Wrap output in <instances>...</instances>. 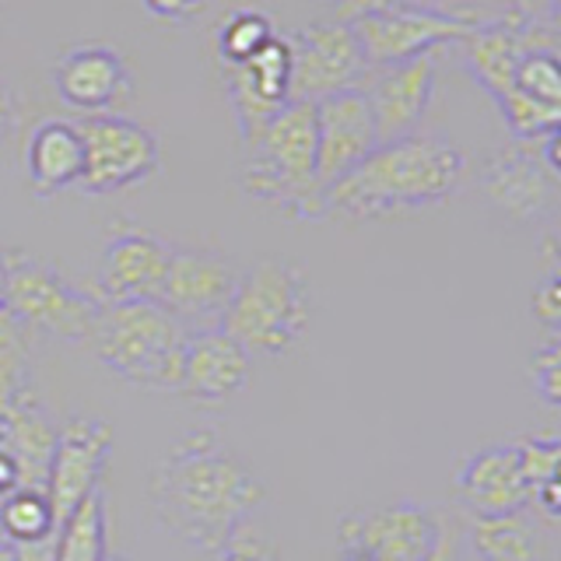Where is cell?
<instances>
[{
	"instance_id": "obj_1",
	"label": "cell",
	"mask_w": 561,
	"mask_h": 561,
	"mask_svg": "<svg viewBox=\"0 0 561 561\" xmlns=\"http://www.w3.org/2000/svg\"><path fill=\"white\" fill-rule=\"evenodd\" d=\"M148 499L165 534L201 551H221L263 502V484L215 435L193 432L154 463Z\"/></svg>"
},
{
	"instance_id": "obj_2",
	"label": "cell",
	"mask_w": 561,
	"mask_h": 561,
	"mask_svg": "<svg viewBox=\"0 0 561 561\" xmlns=\"http://www.w3.org/2000/svg\"><path fill=\"white\" fill-rule=\"evenodd\" d=\"M467 175L463 151L443 137L411 134L403 140L379 145L373 154L351 169L344 180L323 193V218H386L403 210L443 204L460 190Z\"/></svg>"
},
{
	"instance_id": "obj_3",
	"label": "cell",
	"mask_w": 561,
	"mask_h": 561,
	"mask_svg": "<svg viewBox=\"0 0 561 561\" xmlns=\"http://www.w3.org/2000/svg\"><path fill=\"white\" fill-rule=\"evenodd\" d=\"M242 190L295 218H323L312 102H288L256 137L245 140Z\"/></svg>"
},
{
	"instance_id": "obj_4",
	"label": "cell",
	"mask_w": 561,
	"mask_h": 561,
	"mask_svg": "<svg viewBox=\"0 0 561 561\" xmlns=\"http://www.w3.org/2000/svg\"><path fill=\"white\" fill-rule=\"evenodd\" d=\"M190 330L162 302H102L88 347L95 358L145 390H180Z\"/></svg>"
},
{
	"instance_id": "obj_5",
	"label": "cell",
	"mask_w": 561,
	"mask_h": 561,
	"mask_svg": "<svg viewBox=\"0 0 561 561\" xmlns=\"http://www.w3.org/2000/svg\"><path fill=\"white\" fill-rule=\"evenodd\" d=\"M309 280L302 267L271 256L239 277V288L221 316V330L250 355H288L309 327Z\"/></svg>"
},
{
	"instance_id": "obj_6",
	"label": "cell",
	"mask_w": 561,
	"mask_h": 561,
	"mask_svg": "<svg viewBox=\"0 0 561 561\" xmlns=\"http://www.w3.org/2000/svg\"><path fill=\"white\" fill-rule=\"evenodd\" d=\"M4 309L22 327L46 330L53 337L70 341V344H88L102 312V302L95 295L75 288L60 271H53L49 263L8 253V306Z\"/></svg>"
},
{
	"instance_id": "obj_7",
	"label": "cell",
	"mask_w": 561,
	"mask_h": 561,
	"mask_svg": "<svg viewBox=\"0 0 561 561\" xmlns=\"http://www.w3.org/2000/svg\"><path fill=\"white\" fill-rule=\"evenodd\" d=\"M446 530L425 505L393 502L373 513H351L337 526L341 561H428Z\"/></svg>"
},
{
	"instance_id": "obj_8",
	"label": "cell",
	"mask_w": 561,
	"mask_h": 561,
	"mask_svg": "<svg viewBox=\"0 0 561 561\" xmlns=\"http://www.w3.org/2000/svg\"><path fill=\"white\" fill-rule=\"evenodd\" d=\"M481 25L484 18L467 11H435L421 4H403L397 11L362 18L351 28H355V39L368 67H390V64L425 57L435 46L463 43Z\"/></svg>"
},
{
	"instance_id": "obj_9",
	"label": "cell",
	"mask_w": 561,
	"mask_h": 561,
	"mask_svg": "<svg viewBox=\"0 0 561 561\" xmlns=\"http://www.w3.org/2000/svg\"><path fill=\"white\" fill-rule=\"evenodd\" d=\"M78 130L84 140V172L78 186L84 193H116L134 186L148 180L162 162L158 137L127 116H81Z\"/></svg>"
},
{
	"instance_id": "obj_10",
	"label": "cell",
	"mask_w": 561,
	"mask_h": 561,
	"mask_svg": "<svg viewBox=\"0 0 561 561\" xmlns=\"http://www.w3.org/2000/svg\"><path fill=\"white\" fill-rule=\"evenodd\" d=\"M239 277L242 274L215 250H183V245H172V260L158 302L186 330L221 327V316L239 288Z\"/></svg>"
},
{
	"instance_id": "obj_11",
	"label": "cell",
	"mask_w": 561,
	"mask_h": 561,
	"mask_svg": "<svg viewBox=\"0 0 561 561\" xmlns=\"http://www.w3.org/2000/svg\"><path fill=\"white\" fill-rule=\"evenodd\" d=\"M365 57L355 28L344 22H316L291 43V102H320L327 95L358 88Z\"/></svg>"
},
{
	"instance_id": "obj_12",
	"label": "cell",
	"mask_w": 561,
	"mask_h": 561,
	"mask_svg": "<svg viewBox=\"0 0 561 561\" xmlns=\"http://www.w3.org/2000/svg\"><path fill=\"white\" fill-rule=\"evenodd\" d=\"M113 449V428L95 417H75L57 432L53 460L46 473V499L57 519V530L78 513V505L95 495L105 460Z\"/></svg>"
},
{
	"instance_id": "obj_13",
	"label": "cell",
	"mask_w": 561,
	"mask_h": 561,
	"mask_svg": "<svg viewBox=\"0 0 561 561\" xmlns=\"http://www.w3.org/2000/svg\"><path fill=\"white\" fill-rule=\"evenodd\" d=\"M481 186L488 201L516 225L554 218V210L561 207V183L543 162L540 148H534V140H516V145L502 148L484 165Z\"/></svg>"
},
{
	"instance_id": "obj_14",
	"label": "cell",
	"mask_w": 561,
	"mask_h": 561,
	"mask_svg": "<svg viewBox=\"0 0 561 561\" xmlns=\"http://www.w3.org/2000/svg\"><path fill=\"white\" fill-rule=\"evenodd\" d=\"M435 88V60L432 53L390 67H368L358 84L368 110H373L376 137L379 145L403 140L417 130L421 116H425Z\"/></svg>"
},
{
	"instance_id": "obj_15",
	"label": "cell",
	"mask_w": 561,
	"mask_h": 561,
	"mask_svg": "<svg viewBox=\"0 0 561 561\" xmlns=\"http://www.w3.org/2000/svg\"><path fill=\"white\" fill-rule=\"evenodd\" d=\"M172 245L145 228L123 225L110 236L99 263V302H158Z\"/></svg>"
},
{
	"instance_id": "obj_16",
	"label": "cell",
	"mask_w": 561,
	"mask_h": 561,
	"mask_svg": "<svg viewBox=\"0 0 561 561\" xmlns=\"http://www.w3.org/2000/svg\"><path fill=\"white\" fill-rule=\"evenodd\" d=\"M316 105V175L327 193L337 180L379 148L373 110L358 88L327 95Z\"/></svg>"
},
{
	"instance_id": "obj_17",
	"label": "cell",
	"mask_w": 561,
	"mask_h": 561,
	"mask_svg": "<svg viewBox=\"0 0 561 561\" xmlns=\"http://www.w3.org/2000/svg\"><path fill=\"white\" fill-rule=\"evenodd\" d=\"M225 84L242 140L256 137L291 102V43L274 39L239 67H225Z\"/></svg>"
},
{
	"instance_id": "obj_18",
	"label": "cell",
	"mask_w": 561,
	"mask_h": 561,
	"mask_svg": "<svg viewBox=\"0 0 561 561\" xmlns=\"http://www.w3.org/2000/svg\"><path fill=\"white\" fill-rule=\"evenodd\" d=\"M53 84L64 105L81 116H105L130 95V70L127 60L113 46L84 43L67 49L53 70Z\"/></svg>"
},
{
	"instance_id": "obj_19",
	"label": "cell",
	"mask_w": 561,
	"mask_h": 561,
	"mask_svg": "<svg viewBox=\"0 0 561 561\" xmlns=\"http://www.w3.org/2000/svg\"><path fill=\"white\" fill-rule=\"evenodd\" d=\"M499 110L516 140H543L561 127V49L526 53Z\"/></svg>"
},
{
	"instance_id": "obj_20",
	"label": "cell",
	"mask_w": 561,
	"mask_h": 561,
	"mask_svg": "<svg viewBox=\"0 0 561 561\" xmlns=\"http://www.w3.org/2000/svg\"><path fill=\"white\" fill-rule=\"evenodd\" d=\"M250 382V351L221 327L190 330L180 393L201 403H228Z\"/></svg>"
},
{
	"instance_id": "obj_21",
	"label": "cell",
	"mask_w": 561,
	"mask_h": 561,
	"mask_svg": "<svg viewBox=\"0 0 561 561\" xmlns=\"http://www.w3.org/2000/svg\"><path fill=\"white\" fill-rule=\"evenodd\" d=\"M456 495L470 513H526L530 484H526L519 443H495L467 456L456 473Z\"/></svg>"
},
{
	"instance_id": "obj_22",
	"label": "cell",
	"mask_w": 561,
	"mask_h": 561,
	"mask_svg": "<svg viewBox=\"0 0 561 561\" xmlns=\"http://www.w3.org/2000/svg\"><path fill=\"white\" fill-rule=\"evenodd\" d=\"M28 183L39 197H53L81 183L84 172V140L78 119H46L32 130L25 148Z\"/></svg>"
},
{
	"instance_id": "obj_23",
	"label": "cell",
	"mask_w": 561,
	"mask_h": 561,
	"mask_svg": "<svg viewBox=\"0 0 561 561\" xmlns=\"http://www.w3.org/2000/svg\"><path fill=\"white\" fill-rule=\"evenodd\" d=\"M0 425H4L8 449L18 470V488L46 491V473L53 460V446H57V432H53V425L43 417V411L35 408L25 393L0 414Z\"/></svg>"
},
{
	"instance_id": "obj_24",
	"label": "cell",
	"mask_w": 561,
	"mask_h": 561,
	"mask_svg": "<svg viewBox=\"0 0 561 561\" xmlns=\"http://www.w3.org/2000/svg\"><path fill=\"white\" fill-rule=\"evenodd\" d=\"M467 540L481 561H540V534L526 513H473Z\"/></svg>"
},
{
	"instance_id": "obj_25",
	"label": "cell",
	"mask_w": 561,
	"mask_h": 561,
	"mask_svg": "<svg viewBox=\"0 0 561 561\" xmlns=\"http://www.w3.org/2000/svg\"><path fill=\"white\" fill-rule=\"evenodd\" d=\"M530 505L561 523V438H523L519 443Z\"/></svg>"
},
{
	"instance_id": "obj_26",
	"label": "cell",
	"mask_w": 561,
	"mask_h": 561,
	"mask_svg": "<svg viewBox=\"0 0 561 561\" xmlns=\"http://www.w3.org/2000/svg\"><path fill=\"white\" fill-rule=\"evenodd\" d=\"M105 554V495L99 488L57 530V561H102Z\"/></svg>"
},
{
	"instance_id": "obj_27",
	"label": "cell",
	"mask_w": 561,
	"mask_h": 561,
	"mask_svg": "<svg viewBox=\"0 0 561 561\" xmlns=\"http://www.w3.org/2000/svg\"><path fill=\"white\" fill-rule=\"evenodd\" d=\"M0 530L11 543L43 540L57 534V519H53L46 491L14 488L11 495H4V502H0Z\"/></svg>"
},
{
	"instance_id": "obj_28",
	"label": "cell",
	"mask_w": 561,
	"mask_h": 561,
	"mask_svg": "<svg viewBox=\"0 0 561 561\" xmlns=\"http://www.w3.org/2000/svg\"><path fill=\"white\" fill-rule=\"evenodd\" d=\"M28 365V327H22L4 309L0 312V414L25 397Z\"/></svg>"
},
{
	"instance_id": "obj_29",
	"label": "cell",
	"mask_w": 561,
	"mask_h": 561,
	"mask_svg": "<svg viewBox=\"0 0 561 561\" xmlns=\"http://www.w3.org/2000/svg\"><path fill=\"white\" fill-rule=\"evenodd\" d=\"M274 25L267 14L260 11H236L225 18V25L218 32V53L225 67H239L253 57L256 49H263L274 39Z\"/></svg>"
},
{
	"instance_id": "obj_30",
	"label": "cell",
	"mask_w": 561,
	"mask_h": 561,
	"mask_svg": "<svg viewBox=\"0 0 561 561\" xmlns=\"http://www.w3.org/2000/svg\"><path fill=\"white\" fill-rule=\"evenodd\" d=\"M530 379H534L537 397L548 403V408L561 411V333H551V337L534 351Z\"/></svg>"
},
{
	"instance_id": "obj_31",
	"label": "cell",
	"mask_w": 561,
	"mask_h": 561,
	"mask_svg": "<svg viewBox=\"0 0 561 561\" xmlns=\"http://www.w3.org/2000/svg\"><path fill=\"white\" fill-rule=\"evenodd\" d=\"M218 561H280V558L267 540L250 530V526H239L232 540L218 551Z\"/></svg>"
},
{
	"instance_id": "obj_32",
	"label": "cell",
	"mask_w": 561,
	"mask_h": 561,
	"mask_svg": "<svg viewBox=\"0 0 561 561\" xmlns=\"http://www.w3.org/2000/svg\"><path fill=\"white\" fill-rule=\"evenodd\" d=\"M534 316L540 327H548L551 333H561V274H548L534 288Z\"/></svg>"
},
{
	"instance_id": "obj_33",
	"label": "cell",
	"mask_w": 561,
	"mask_h": 561,
	"mask_svg": "<svg viewBox=\"0 0 561 561\" xmlns=\"http://www.w3.org/2000/svg\"><path fill=\"white\" fill-rule=\"evenodd\" d=\"M403 4H414V0H337V4H333V22L355 25L362 18H376L386 11H397Z\"/></svg>"
},
{
	"instance_id": "obj_34",
	"label": "cell",
	"mask_w": 561,
	"mask_h": 561,
	"mask_svg": "<svg viewBox=\"0 0 561 561\" xmlns=\"http://www.w3.org/2000/svg\"><path fill=\"white\" fill-rule=\"evenodd\" d=\"M145 4V11H151L154 18H165V22H183V18H193L204 0H140Z\"/></svg>"
},
{
	"instance_id": "obj_35",
	"label": "cell",
	"mask_w": 561,
	"mask_h": 561,
	"mask_svg": "<svg viewBox=\"0 0 561 561\" xmlns=\"http://www.w3.org/2000/svg\"><path fill=\"white\" fill-rule=\"evenodd\" d=\"M14 561H57V534L43 540L14 543Z\"/></svg>"
},
{
	"instance_id": "obj_36",
	"label": "cell",
	"mask_w": 561,
	"mask_h": 561,
	"mask_svg": "<svg viewBox=\"0 0 561 561\" xmlns=\"http://www.w3.org/2000/svg\"><path fill=\"white\" fill-rule=\"evenodd\" d=\"M508 14L519 18V22H530V25H548V11H551V0H508Z\"/></svg>"
},
{
	"instance_id": "obj_37",
	"label": "cell",
	"mask_w": 561,
	"mask_h": 561,
	"mask_svg": "<svg viewBox=\"0 0 561 561\" xmlns=\"http://www.w3.org/2000/svg\"><path fill=\"white\" fill-rule=\"evenodd\" d=\"M543 260H548V274H561V207L554 210V221H551V232L543 236Z\"/></svg>"
},
{
	"instance_id": "obj_38",
	"label": "cell",
	"mask_w": 561,
	"mask_h": 561,
	"mask_svg": "<svg viewBox=\"0 0 561 561\" xmlns=\"http://www.w3.org/2000/svg\"><path fill=\"white\" fill-rule=\"evenodd\" d=\"M14 488H18V470H14L11 449H8L4 425H0V495H11Z\"/></svg>"
},
{
	"instance_id": "obj_39",
	"label": "cell",
	"mask_w": 561,
	"mask_h": 561,
	"mask_svg": "<svg viewBox=\"0 0 561 561\" xmlns=\"http://www.w3.org/2000/svg\"><path fill=\"white\" fill-rule=\"evenodd\" d=\"M540 154H543V162H548V169L554 172V180L561 183V127H554L540 140Z\"/></svg>"
},
{
	"instance_id": "obj_40",
	"label": "cell",
	"mask_w": 561,
	"mask_h": 561,
	"mask_svg": "<svg viewBox=\"0 0 561 561\" xmlns=\"http://www.w3.org/2000/svg\"><path fill=\"white\" fill-rule=\"evenodd\" d=\"M18 123V102L8 84H0V140H4Z\"/></svg>"
},
{
	"instance_id": "obj_41",
	"label": "cell",
	"mask_w": 561,
	"mask_h": 561,
	"mask_svg": "<svg viewBox=\"0 0 561 561\" xmlns=\"http://www.w3.org/2000/svg\"><path fill=\"white\" fill-rule=\"evenodd\" d=\"M8 306V253H0V312Z\"/></svg>"
},
{
	"instance_id": "obj_42",
	"label": "cell",
	"mask_w": 561,
	"mask_h": 561,
	"mask_svg": "<svg viewBox=\"0 0 561 561\" xmlns=\"http://www.w3.org/2000/svg\"><path fill=\"white\" fill-rule=\"evenodd\" d=\"M548 25L561 35V0H551V11H548Z\"/></svg>"
},
{
	"instance_id": "obj_43",
	"label": "cell",
	"mask_w": 561,
	"mask_h": 561,
	"mask_svg": "<svg viewBox=\"0 0 561 561\" xmlns=\"http://www.w3.org/2000/svg\"><path fill=\"white\" fill-rule=\"evenodd\" d=\"M453 558V540H449V534H446V540H443V548H438L428 561H449Z\"/></svg>"
},
{
	"instance_id": "obj_44",
	"label": "cell",
	"mask_w": 561,
	"mask_h": 561,
	"mask_svg": "<svg viewBox=\"0 0 561 561\" xmlns=\"http://www.w3.org/2000/svg\"><path fill=\"white\" fill-rule=\"evenodd\" d=\"M0 561H14V543H0Z\"/></svg>"
},
{
	"instance_id": "obj_45",
	"label": "cell",
	"mask_w": 561,
	"mask_h": 561,
	"mask_svg": "<svg viewBox=\"0 0 561 561\" xmlns=\"http://www.w3.org/2000/svg\"><path fill=\"white\" fill-rule=\"evenodd\" d=\"M102 561H127V558H123V554H105Z\"/></svg>"
},
{
	"instance_id": "obj_46",
	"label": "cell",
	"mask_w": 561,
	"mask_h": 561,
	"mask_svg": "<svg viewBox=\"0 0 561 561\" xmlns=\"http://www.w3.org/2000/svg\"><path fill=\"white\" fill-rule=\"evenodd\" d=\"M0 502H4V495H0ZM4 540H8V537H4V530H0V543H4ZM8 543H11V540H8Z\"/></svg>"
}]
</instances>
